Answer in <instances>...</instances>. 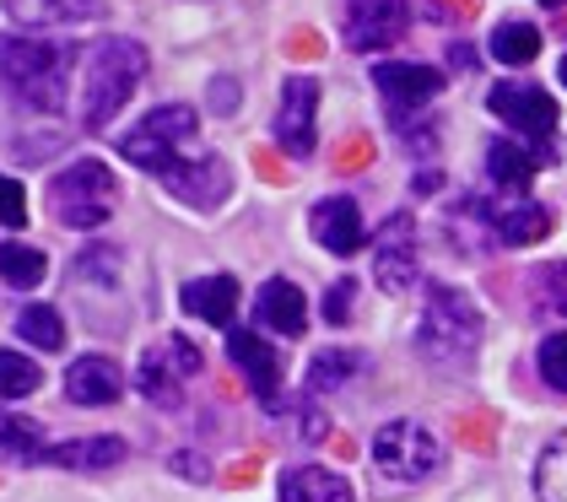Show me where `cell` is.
Listing matches in <instances>:
<instances>
[{
  "instance_id": "cell-27",
  "label": "cell",
  "mask_w": 567,
  "mask_h": 502,
  "mask_svg": "<svg viewBox=\"0 0 567 502\" xmlns=\"http://www.w3.org/2000/svg\"><path fill=\"white\" fill-rule=\"evenodd\" d=\"M492 54H497L503 65H529V60L540 54V28H529V22H503V28L492 33Z\"/></svg>"
},
{
  "instance_id": "cell-18",
  "label": "cell",
  "mask_w": 567,
  "mask_h": 502,
  "mask_svg": "<svg viewBox=\"0 0 567 502\" xmlns=\"http://www.w3.org/2000/svg\"><path fill=\"white\" fill-rule=\"evenodd\" d=\"M255 325L270 335H287V340H298L308 330V297L303 287H292L287 276H276V281H265L260 297H255Z\"/></svg>"
},
{
  "instance_id": "cell-20",
  "label": "cell",
  "mask_w": 567,
  "mask_h": 502,
  "mask_svg": "<svg viewBox=\"0 0 567 502\" xmlns=\"http://www.w3.org/2000/svg\"><path fill=\"white\" fill-rule=\"evenodd\" d=\"M546 163H551L546 152L519 146V141H492V146H486V178H492L497 189H529V178Z\"/></svg>"
},
{
  "instance_id": "cell-14",
  "label": "cell",
  "mask_w": 567,
  "mask_h": 502,
  "mask_svg": "<svg viewBox=\"0 0 567 502\" xmlns=\"http://www.w3.org/2000/svg\"><path fill=\"white\" fill-rule=\"evenodd\" d=\"M373 82L384 92L390 114H416L422 103H433L437 92H443V71H433V65H411V60H384V65L373 71Z\"/></svg>"
},
{
  "instance_id": "cell-25",
  "label": "cell",
  "mask_w": 567,
  "mask_h": 502,
  "mask_svg": "<svg viewBox=\"0 0 567 502\" xmlns=\"http://www.w3.org/2000/svg\"><path fill=\"white\" fill-rule=\"evenodd\" d=\"M17 335L28 340V346H39V351H60L65 346V319L44 308V303H28L22 314H17Z\"/></svg>"
},
{
  "instance_id": "cell-23",
  "label": "cell",
  "mask_w": 567,
  "mask_h": 502,
  "mask_svg": "<svg viewBox=\"0 0 567 502\" xmlns=\"http://www.w3.org/2000/svg\"><path fill=\"white\" fill-rule=\"evenodd\" d=\"M44 460L60 464V470H109V464L125 460V443L120 438H76V443L49 449Z\"/></svg>"
},
{
  "instance_id": "cell-3",
  "label": "cell",
  "mask_w": 567,
  "mask_h": 502,
  "mask_svg": "<svg viewBox=\"0 0 567 502\" xmlns=\"http://www.w3.org/2000/svg\"><path fill=\"white\" fill-rule=\"evenodd\" d=\"M481 308L460 287H443L433 281L427 287V303H422V325H416V346L422 357L437 362V368H471L481 351Z\"/></svg>"
},
{
  "instance_id": "cell-9",
  "label": "cell",
  "mask_w": 567,
  "mask_h": 502,
  "mask_svg": "<svg viewBox=\"0 0 567 502\" xmlns=\"http://www.w3.org/2000/svg\"><path fill=\"white\" fill-rule=\"evenodd\" d=\"M200 368H206V362H200V351H195L184 335H168V340H157V346L141 357L135 383H141V395H146L152 406L174 411L178 400H184V378H195Z\"/></svg>"
},
{
  "instance_id": "cell-12",
  "label": "cell",
  "mask_w": 567,
  "mask_h": 502,
  "mask_svg": "<svg viewBox=\"0 0 567 502\" xmlns=\"http://www.w3.org/2000/svg\"><path fill=\"white\" fill-rule=\"evenodd\" d=\"M276 141L287 146V157H313V141H319V82L313 76H287L281 82Z\"/></svg>"
},
{
  "instance_id": "cell-10",
  "label": "cell",
  "mask_w": 567,
  "mask_h": 502,
  "mask_svg": "<svg viewBox=\"0 0 567 502\" xmlns=\"http://www.w3.org/2000/svg\"><path fill=\"white\" fill-rule=\"evenodd\" d=\"M411 0H341V39L357 54H379L405 39Z\"/></svg>"
},
{
  "instance_id": "cell-28",
  "label": "cell",
  "mask_w": 567,
  "mask_h": 502,
  "mask_svg": "<svg viewBox=\"0 0 567 502\" xmlns=\"http://www.w3.org/2000/svg\"><path fill=\"white\" fill-rule=\"evenodd\" d=\"M529 297H535V308H540V314H557V319H567V259L540 265V270L529 276Z\"/></svg>"
},
{
  "instance_id": "cell-32",
  "label": "cell",
  "mask_w": 567,
  "mask_h": 502,
  "mask_svg": "<svg viewBox=\"0 0 567 502\" xmlns=\"http://www.w3.org/2000/svg\"><path fill=\"white\" fill-rule=\"evenodd\" d=\"M44 449H39V432L33 427H22L17 417H0V460H39Z\"/></svg>"
},
{
  "instance_id": "cell-15",
  "label": "cell",
  "mask_w": 567,
  "mask_h": 502,
  "mask_svg": "<svg viewBox=\"0 0 567 502\" xmlns=\"http://www.w3.org/2000/svg\"><path fill=\"white\" fill-rule=\"evenodd\" d=\"M227 357H233V368H244L249 389L276 411V400H281V357H276V346H265V335L255 330H227Z\"/></svg>"
},
{
  "instance_id": "cell-19",
  "label": "cell",
  "mask_w": 567,
  "mask_h": 502,
  "mask_svg": "<svg viewBox=\"0 0 567 502\" xmlns=\"http://www.w3.org/2000/svg\"><path fill=\"white\" fill-rule=\"evenodd\" d=\"M178 303H184L189 319H200L212 330H233V319H238V281L233 276H200V281H189L178 293Z\"/></svg>"
},
{
  "instance_id": "cell-33",
  "label": "cell",
  "mask_w": 567,
  "mask_h": 502,
  "mask_svg": "<svg viewBox=\"0 0 567 502\" xmlns=\"http://www.w3.org/2000/svg\"><path fill=\"white\" fill-rule=\"evenodd\" d=\"M351 297H357V281H351V276L330 281V293H324V319H330V325H347L351 319Z\"/></svg>"
},
{
  "instance_id": "cell-29",
  "label": "cell",
  "mask_w": 567,
  "mask_h": 502,
  "mask_svg": "<svg viewBox=\"0 0 567 502\" xmlns=\"http://www.w3.org/2000/svg\"><path fill=\"white\" fill-rule=\"evenodd\" d=\"M357 368H362V351H319V357L308 362V389H313V395L341 389Z\"/></svg>"
},
{
  "instance_id": "cell-8",
  "label": "cell",
  "mask_w": 567,
  "mask_h": 502,
  "mask_svg": "<svg viewBox=\"0 0 567 502\" xmlns=\"http://www.w3.org/2000/svg\"><path fill=\"white\" fill-rule=\"evenodd\" d=\"M486 109L503 120V125L524 135V141H535V152H546L551 157V130H557V103H551V92L535 82H497L486 92Z\"/></svg>"
},
{
  "instance_id": "cell-21",
  "label": "cell",
  "mask_w": 567,
  "mask_h": 502,
  "mask_svg": "<svg viewBox=\"0 0 567 502\" xmlns=\"http://www.w3.org/2000/svg\"><path fill=\"white\" fill-rule=\"evenodd\" d=\"M281 502H351V481L324 464H298L281 475Z\"/></svg>"
},
{
  "instance_id": "cell-1",
  "label": "cell",
  "mask_w": 567,
  "mask_h": 502,
  "mask_svg": "<svg viewBox=\"0 0 567 502\" xmlns=\"http://www.w3.org/2000/svg\"><path fill=\"white\" fill-rule=\"evenodd\" d=\"M0 86L33 114H60L71 92V54L33 33H0Z\"/></svg>"
},
{
  "instance_id": "cell-17",
  "label": "cell",
  "mask_w": 567,
  "mask_h": 502,
  "mask_svg": "<svg viewBox=\"0 0 567 502\" xmlns=\"http://www.w3.org/2000/svg\"><path fill=\"white\" fill-rule=\"evenodd\" d=\"M125 395V373H120V362L114 357H76L71 362V373H65V400L71 406H114Z\"/></svg>"
},
{
  "instance_id": "cell-36",
  "label": "cell",
  "mask_w": 567,
  "mask_h": 502,
  "mask_svg": "<svg viewBox=\"0 0 567 502\" xmlns=\"http://www.w3.org/2000/svg\"><path fill=\"white\" fill-rule=\"evenodd\" d=\"M449 65L471 71V65H476V49H471V43H449Z\"/></svg>"
},
{
  "instance_id": "cell-5",
  "label": "cell",
  "mask_w": 567,
  "mask_h": 502,
  "mask_svg": "<svg viewBox=\"0 0 567 502\" xmlns=\"http://www.w3.org/2000/svg\"><path fill=\"white\" fill-rule=\"evenodd\" d=\"M195 135H200V114L189 103H163L135 130L120 135V157H131L135 167H146V173L163 178L168 167L184 163V146H195Z\"/></svg>"
},
{
  "instance_id": "cell-13",
  "label": "cell",
  "mask_w": 567,
  "mask_h": 502,
  "mask_svg": "<svg viewBox=\"0 0 567 502\" xmlns=\"http://www.w3.org/2000/svg\"><path fill=\"white\" fill-rule=\"evenodd\" d=\"M163 184H168V195L184 201V206L217 211L221 201H227V189H233V167L221 163L217 152H200V157H184L178 167H168Z\"/></svg>"
},
{
  "instance_id": "cell-4",
  "label": "cell",
  "mask_w": 567,
  "mask_h": 502,
  "mask_svg": "<svg viewBox=\"0 0 567 502\" xmlns=\"http://www.w3.org/2000/svg\"><path fill=\"white\" fill-rule=\"evenodd\" d=\"M49 201H54V216H60L65 227L92 233V227H103V222L114 216V206H120V178H114L109 163L82 157V163L60 167V173L49 178Z\"/></svg>"
},
{
  "instance_id": "cell-37",
  "label": "cell",
  "mask_w": 567,
  "mask_h": 502,
  "mask_svg": "<svg viewBox=\"0 0 567 502\" xmlns=\"http://www.w3.org/2000/svg\"><path fill=\"white\" fill-rule=\"evenodd\" d=\"M540 6H567V0H540Z\"/></svg>"
},
{
  "instance_id": "cell-22",
  "label": "cell",
  "mask_w": 567,
  "mask_h": 502,
  "mask_svg": "<svg viewBox=\"0 0 567 502\" xmlns=\"http://www.w3.org/2000/svg\"><path fill=\"white\" fill-rule=\"evenodd\" d=\"M11 22L22 28H60V22H87L103 6L97 0H0Z\"/></svg>"
},
{
  "instance_id": "cell-7",
  "label": "cell",
  "mask_w": 567,
  "mask_h": 502,
  "mask_svg": "<svg viewBox=\"0 0 567 502\" xmlns=\"http://www.w3.org/2000/svg\"><path fill=\"white\" fill-rule=\"evenodd\" d=\"M471 211L481 216V227L503 244V249H524L540 244L551 233V211L540 201H529V189H503V195H476Z\"/></svg>"
},
{
  "instance_id": "cell-35",
  "label": "cell",
  "mask_w": 567,
  "mask_h": 502,
  "mask_svg": "<svg viewBox=\"0 0 567 502\" xmlns=\"http://www.w3.org/2000/svg\"><path fill=\"white\" fill-rule=\"evenodd\" d=\"M212 98H217V114H227V109H233V98H238V86L221 76V82H212Z\"/></svg>"
},
{
  "instance_id": "cell-11",
  "label": "cell",
  "mask_w": 567,
  "mask_h": 502,
  "mask_svg": "<svg viewBox=\"0 0 567 502\" xmlns=\"http://www.w3.org/2000/svg\"><path fill=\"white\" fill-rule=\"evenodd\" d=\"M422 270V244H416V222L400 211L373 233V281L384 293H411Z\"/></svg>"
},
{
  "instance_id": "cell-16",
  "label": "cell",
  "mask_w": 567,
  "mask_h": 502,
  "mask_svg": "<svg viewBox=\"0 0 567 502\" xmlns=\"http://www.w3.org/2000/svg\"><path fill=\"white\" fill-rule=\"evenodd\" d=\"M308 227H313V244L330 254H357L368 244V227H362V206L351 201V195H330V201H319L313 216H308Z\"/></svg>"
},
{
  "instance_id": "cell-30",
  "label": "cell",
  "mask_w": 567,
  "mask_h": 502,
  "mask_svg": "<svg viewBox=\"0 0 567 502\" xmlns=\"http://www.w3.org/2000/svg\"><path fill=\"white\" fill-rule=\"evenodd\" d=\"M39 383H44V373H39L33 357H22V351H0V400H28Z\"/></svg>"
},
{
  "instance_id": "cell-38",
  "label": "cell",
  "mask_w": 567,
  "mask_h": 502,
  "mask_svg": "<svg viewBox=\"0 0 567 502\" xmlns=\"http://www.w3.org/2000/svg\"><path fill=\"white\" fill-rule=\"evenodd\" d=\"M563 86H567V54H563Z\"/></svg>"
},
{
  "instance_id": "cell-31",
  "label": "cell",
  "mask_w": 567,
  "mask_h": 502,
  "mask_svg": "<svg viewBox=\"0 0 567 502\" xmlns=\"http://www.w3.org/2000/svg\"><path fill=\"white\" fill-rule=\"evenodd\" d=\"M535 368H540V378H546L557 395H567V330H557V335H546V340H540Z\"/></svg>"
},
{
  "instance_id": "cell-34",
  "label": "cell",
  "mask_w": 567,
  "mask_h": 502,
  "mask_svg": "<svg viewBox=\"0 0 567 502\" xmlns=\"http://www.w3.org/2000/svg\"><path fill=\"white\" fill-rule=\"evenodd\" d=\"M0 222L6 227H22L28 222V189L11 184V178H0Z\"/></svg>"
},
{
  "instance_id": "cell-26",
  "label": "cell",
  "mask_w": 567,
  "mask_h": 502,
  "mask_svg": "<svg viewBox=\"0 0 567 502\" xmlns=\"http://www.w3.org/2000/svg\"><path fill=\"white\" fill-rule=\"evenodd\" d=\"M49 270V259L33 244H0V281L11 287H39Z\"/></svg>"
},
{
  "instance_id": "cell-6",
  "label": "cell",
  "mask_w": 567,
  "mask_h": 502,
  "mask_svg": "<svg viewBox=\"0 0 567 502\" xmlns=\"http://www.w3.org/2000/svg\"><path fill=\"white\" fill-rule=\"evenodd\" d=\"M437 460H443V449H437V438L422 421H384L373 432V464H379L384 481L416 486V481H427L437 470Z\"/></svg>"
},
{
  "instance_id": "cell-2",
  "label": "cell",
  "mask_w": 567,
  "mask_h": 502,
  "mask_svg": "<svg viewBox=\"0 0 567 502\" xmlns=\"http://www.w3.org/2000/svg\"><path fill=\"white\" fill-rule=\"evenodd\" d=\"M146 76V49L135 39H97L82 71V130H109Z\"/></svg>"
},
{
  "instance_id": "cell-24",
  "label": "cell",
  "mask_w": 567,
  "mask_h": 502,
  "mask_svg": "<svg viewBox=\"0 0 567 502\" xmlns=\"http://www.w3.org/2000/svg\"><path fill=\"white\" fill-rule=\"evenodd\" d=\"M535 498L567 502V432H557V438L540 449V464H535Z\"/></svg>"
}]
</instances>
